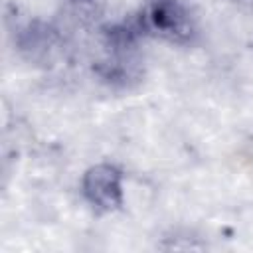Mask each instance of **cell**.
I'll return each instance as SVG.
<instances>
[{
    "label": "cell",
    "mask_w": 253,
    "mask_h": 253,
    "mask_svg": "<svg viewBox=\"0 0 253 253\" xmlns=\"http://www.w3.org/2000/svg\"><path fill=\"white\" fill-rule=\"evenodd\" d=\"M138 32L166 42L190 43L198 32V22L188 0H146L138 16Z\"/></svg>",
    "instance_id": "6da1fadb"
},
{
    "label": "cell",
    "mask_w": 253,
    "mask_h": 253,
    "mask_svg": "<svg viewBox=\"0 0 253 253\" xmlns=\"http://www.w3.org/2000/svg\"><path fill=\"white\" fill-rule=\"evenodd\" d=\"M83 202L97 213H117L125 208V172L115 162H95L79 178Z\"/></svg>",
    "instance_id": "7a4b0ae2"
},
{
    "label": "cell",
    "mask_w": 253,
    "mask_h": 253,
    "mask_svg": "<svg viewBox=\"0 0 253 253\" xmlns=\"http://www.w3.org/2000/svg\"><path fill=\"white\" fill-rule=\"evenodd\" d=\"M75 2H79V4H91V2H95V0H75Z\"/></svg>",
    "instance_id": "3957f363"
}]
</instances>
